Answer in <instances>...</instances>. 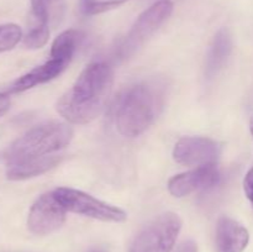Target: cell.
<instances>
[{
    "mask_svg": "<svg viewBox=\"0 0 253 252\" xmlns=\"http://www.w3.org/2000/svg\"><path fill=\"white\" fill-rule=\"evenodd\" d=\"M85 35L79 30L69 29L56 37L51 47V57L69 64L77 48L83 42Z\"/></svg>",
    "mask_w": 253,
    "mask_h": 252,
    "instance_id": "14",
    "label": "cell"
},
{
    "mask_svg": "<svg viewBox=\"0 0 253 252\" xmlns=\"http://www.w3.org/2000/svg\"><path fill=\"white\" fill-rule=\"evenodd\" d=\"M251 132H252V135H253V118H252V120H251Z\"/></svg>",
    "mask_w": 253,
    "mask_h": 252,
    "instance_id": "23",
    "label": "cell"
},
{
    "mask_svg": "<svg viewBox=\"0 0 253 252\" xmlns=\"http://www.w3.org/2000/svg\"><path fill=\"white\" fill-rule=\"evenodd\" d=\"M219 179V172L214 163H211L172 177L168 182V190L173 197L183 198L197 190L214 187Z\"/></svg>",
    "mask_w": 253,
    "mask_h": 252,
    "instance_id": "9",
    "label": "cell"
},
{
    "mask_svg": "<svg viewBox=\"0 0 253 252\" xmlns=\"http://www.w3.org/2000/svg\"><path fill=\"white\" fill-rule=\"evenodd\" d=\"M57 199L66 208L67 211L83 216L93 217L101 221L121 222L127 215L123 209L96 199L93 195L72 188H58L54 190Z\"/></svg>",
    "mask_w": 253,
    "mask_h": 252,
    "instance_id": "5",
    "label": "cell"
},
{
    "mask_svg": "<svg viewBox=\"0 0 253 252\" xmlns=\"http://www.w3.org/2000/svg\"><path fill=\"white\" fill-rule=\"evenodd\" d=\"M67 66H68V63L59 61V59H49L46 63L31 69L29 73L24 74L19 79H16L10 85L9 91L10 93H21V91L34 88L40 84L47 83V82L58 77L66 69Z\"/></svg>",
    "mask_w": 253,
    "mask_h": 252,
    "instance_id": "11",
    "label": "cell"
},
{
    "mask_svg": "<svg viewBox=\"0 0 253 252\" xmlns=\"http://www.w3.org/2000/svg\"><path fill=\"white\" fill-rule=\"evenodd\" d=\"M219 156V146L214 140L202 136H187L178 140L173 150L175 162L183 166L211 165Z\"/></svg>",
    "mask_w": 253,
    "mask_h": 252,
    "instance_id": "8",
    "label": "cell"
},
{
    "mask_svg": "<svg viewBox=\"0 0 253 252\" xmlns=\"http://www.w3.org/2000/svg\"><path fill=\"white\" fill-rule=\"evenodd\" d=\"M249 241L246 227L231 217H220L216 226V244L220 252H244Z\"/></svg>",
    "mask_w": 253,
    "mask_h": 252,
    "instance_id": "10",
    "label": "cell"
},
{
    "mask_svg": "<svg viewBox=\"0 0 253 252\" xmlns=\"http://www.w3.org/2000/svg\"><path fill=\"white\" fill-rule=\"evenodd\" d=\"M22 31L15 24H6L0 26V53L10 51L20 42Z\"/></svg>",
    "mask_w": 253,
    "mask_h": 252,
    "instance_id": "18",
    "label": "cell"
},
{
    "mask_svg": "<svg viewBox=\"0 0 253 252\" xmlns=\"http://www.w3.org/2000/svg\"><path fill=\"white\" fill-rule=\"evenodd\" d=\"M165 89L157 82H145L132 86L121 98L115 116L116 128L126 137L145 132L161 113Z\"/></svg>",
    "mask_w": 253,
    "mask_h": 252,
    "instance_id": "2",
    "label": "cell"
},
{
    "mask_svg": "<svg viewBox=\"0 0 253 252\" xmlns=\"http://www.w3.org/2000/svg\"><path fill=\"white\" fill-rule=\"evenodd\" d=\"M89 252H104V251H101V250L95 249V250H91V251H89Z\"/></svg>",
    "mask_w": 253,
    "mask_h": 252,
    "instance_id": "22",
    "label": "cell"
},
{
    "mask_svg": "<svg viewBox=\"0 0 253 252\" xmlns=\"http://www.w3.org/2000/svg\"><path fill=\"white\" fill-rule=\"evenodd\" d=\"M73 128L64 123L49 121L27 131L5 152L7 167L48 156L69 145Z\"/></svg>",
    "mask_w": 253,
    "mask_h": 252,
    "instance_id": "3",
    "label": "cell"
},
{
    "mask_svg": "<svg viewBox=\"0 0 253 252\" xmlns=\"http://www.w3.org/2000/svg\"><path fill=\"white\" fill-rule=\"evenodd\" d=\"M49 37V26L43 22L36 21V25L31 27L26 36L24 37L25 47L31 49H37L47 43Z\"/></svg>",
    "mask_w": 253,
    "mask_h": 252,
    "instance_id": "17",
    "label": "cell"
},
{
    "mask_svg": "<svg viewBox=\"0 0 253 252\" xmlns=\"http://www.w3.org/2000/svg\"><path fill=\"white\" fill-rule=\"evenodd\" d=\"M10 108V99L6 94L0 93V118L7 113Z\"/></svg>",
    "mask_w": 253,
    "mask_h": 252,
    "instance_id": "20",
    "label": "cell"
},
{
    "mask_svg": "<svg viewBox=\"0 0 253 252\" xmlns=\"http://www.w3.org/2000/svg\"><path fill=\"white\" fill-rule=\"evenodd\" d=\"M244 189L246 193L247 199L251 202L253 205V167L247 172L246 177L244 179Z\"/></svg>",
    "mask_w": 253,
    "mask_h": 252,
    "instance_id": "19",
    "label": "cell"
},
{
    "mask_svg": "<svg viewBox=\"0 0 253 252\" xmlns=\"http://www.w3.org/2000/svg\"><path fill=\"white\" fill-rule=\"evenodd\" d=\"M128 0H79V9L84 15H98L121 6Z\"/></svg>",
    "mask_w": 253,
    "mask_h": 252,
    "instance_id": "16",
    "label": "cell"
},
{
    "mask_svg": "<svg viewBox=\"0 0 253 252\" xmlns=\"http://www.w3.org/2000/svg\"><path fill=\"white\" fill-rule=\"evenodd\" d=\"M114 84V71L105 62L85 67L74 85L57 103V111L67 121L84 125L95 120L105 108Z\"/></svg>",
    "mask_w": 253,
    "mask_h": 252,
    "instance_id": "1",
    "label": "cell"
},
{
    "mask_svg": "<svg viewBox=\"0 0 253 252\" xmlns=\"http://www.w3.org/2000/svg\"><path fill=\"white\" fill-rule=\"evenodd\" d=\"M177 252H198V247L193 241H185L178 247Z\"/></svg>",
    "mask_w": 253,
    "mask_h": 252,
    "instance_id": "21",
    "label": "cell"
},
{
    "mask_svg": "<svg viewBox=\"0 0 253 252\" xmlns=\"http://www.w3.org/2000/svg\"><path fill=\"white\" fill-rule=\"evenodd\" d=\"M32 14L36 21L57 26L64 16V0H31Z\"/></svg>",
    "mask_w": 253,
    "mask_h": 252,
    "instance_id": "15",
    "label": "cell"
},
{
    "mask_svg": "<svg viewBox=\"0 0 253 252\" xmlns=\"http://www.w3.org/2000/svg\"><path fill=\"white\" fill-rule=\"evenodd\" d=\"M62 161V156H44L37 160L27 161L15 166H9L6 169V177L11 180H22L36 177L46 173L47 170L56 167Z\"/></svg>",
    "mask_w": 253,
    "mask_h": 252,
    "instance_id": "13",
    "label": "cell"
},
{
    "mask_svg": "<svg viewBox=\"0 0 253 252\" xmlns=\"http://www.w3.org/2000/svg\"><path fill=\"white\" fill-rule=\"evenodd\" d=\"M67 210L54 192L42 194L32 204L27 217V227L35 235H48L63 225Z\"/></svg>",
    "mask_w": 253,
    "mask_h": 252,
    "instance_id": "7",
    "label": "cell"
},
{
    "mask_svg": "<svg viewBox=\"0 0 253 252\" xmlns=\"http://www.w3.org/2000/svg\"><path fill=\"white\" fill-rule=\"evenodd\" d=\"M182 229L174 212H165L146 225L131 244L130 252H170Z\"/></svg>",
    "mask_w": 253,
    "mask_h": 252,
    "instance_id": "4",
    "label": "cell"
},
{
    "mask_svg": "<svg viewBox=\"0 0 253 252\" xmlns=\"http://www.w3.org/2000/svg\"><path fill=\"white\" fill-rule=\"evenodd\" d=\"M232 51V39L229 30L221 29L214 37L209 54L207 58L205 73L209 78L217 74V72L224 67L225 62L229 58Z\"/></svg>",
    "mask_w": 253,
    "mask_h": 252,
    "instance_id": "12",
    "label": "cell"
},
{
    "mask_svg": "<svg viewBox=\"0 0 253 252\" xmlns=\"http://www.w3.org/2000/svg\"><path fill=\"white\" fill-rule=\"evenodd\" d=\"M173 12V2L170 0H158L146 9L131 27L125 41L119 48L121 57L132 54Z\"/></svg>",
    "mask_w": 253,
    "mask_h": 252,
    "instance_id": "6",
    "label": "cell"
}]
</instances>
